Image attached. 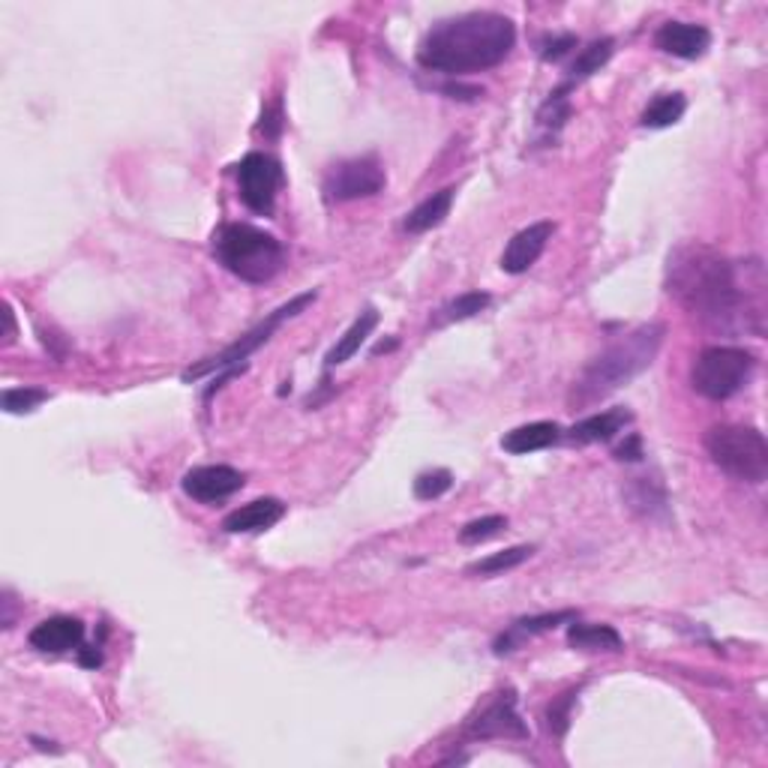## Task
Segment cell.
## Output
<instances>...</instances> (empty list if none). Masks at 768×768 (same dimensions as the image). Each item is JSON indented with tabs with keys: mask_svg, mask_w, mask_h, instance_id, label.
<instances>
[{
	"mask_svg": "<svg viewBox=\"0 0 768 768\" xmlns=\"http://www.w3.org/2000/svg\"><path fill=\"white\" fill-rule=\"evenodd\" d=\"M666 286L675 301L711 330L754 337L766 330V280L759 261L742 265L711 246L687 244L670 256Z\"/></svg>",
	"mask_w": 768,
	"mask_h": 768,
	"instance_id": "6da1fadb",
	"label": "cell"
},
{
	"mask_svg": "<svg viewBox=\"0 0 768 768\" xmlns=\"http://www.w3.org/2000/svg\"><path fill=\"white\" fill-rule=\"evenodd\" d=\"M516 46V27L501 12H466L432 24L418 46V63L442 75H472L499 67Z\"/></svg>",
	"mask_w": 768,
	"mask_h": 768,
	"instance_id": "7a4b0ae2",
	"label": "cell"
},
{
	"mask_svg": "<svg viewBox=\"0 0 768 768\" xmlns=\"http://www.w3.org/2000/svg\"><path fill=\"white\" fill-rule=\"evenodd\" d=\"M664 337L666 327L661 322H649V325L630 330L628 337L616 339L613 346H606L573 382L568 403L573 408H592L604 403L606 396L621 391L625 384H630L652 366L658 351L664 346Z\"/></svg>",
	"mask_w": 768,
	"mask_h": 768,
	"instance_id": "3957f363",
	"label": "cell"
},
{
	"mask_svg": "<svg viewBox=\"0 0 768 768\" xmlns=\"http://www.w3.org/2000/svg\"><path fill=\"white\" fill-rule=\"evenodd\" d=\"M213 256L222 268L249 286L270 282L286 265V249L274 234L249 222H225L213 232Z\"/></svg>",
	"mask_w": 768,
	"mask_h": 768,
	"instance_id": "277c9868",
	"label": "cell"
},
{
	"mask_svg": "<svg viewBox=\"0 0 768 768\" xmlns=\"http://www.w3.org/2000/svg\"><path fill=\"white\" fill-rule=\"evenodd\" d=\"M706 451L711 463L730 478L747 484H763L768 478L766 435L754 427H738V423L711 427L706 432Z\"/></svg>",
	"mask_w": 768,
	"mask_h": 768,
	"instance_id": "5b68a950",
	"label": "cell"
},
{
	"mask_svg": "<svg viewBox=\"0 0 768 768\" xmlns=\"http://www.w3.org/2000/svg\"><path fill=\"white\" fill-rule=\"evenodd\" d=\"M754 354L745 349H735V346H711V349L699 351L697 363H694V387L697 394H702L706 399H730L735 396L754 375Z\"/></svg>",
	"mask_w": 768,
	"mask_h": 768,
	"instance_id": "8992f818",
	"label": "cell"
},
{
	"mask_svg": "<svg viewBox=\"0 0 768 768\" xmlns=\"http://www.w3.org/2000/svg\"><path fill=\"white\" fill-rule=\"evenodd\" d=\"M315 291H306V294H298V298H291L289 303H282L280 310H274V313L261 322V325H256L249 334H244V337L237 339V342H232L229 349L220 351L217 358H210V361L198 363V366H193V370H187L184 373V382H193V379H201V375L208 373H220V370H237V366H246V358L253 354L256 349H261L265 342H268L270 337H274V330L286 322V318H294L298 313H303L310 303H315Z\"/></svg>",
	"mask_w": 768,
	"mask_h": 768,
	"instance_id": "52a82bcc",
	"label": "cell"
},
{
	"mask_svg": "<svg viewBox=\"0 0 768 768\" xmlns=\"http://www.w3.org/2000/svg\"><path fill=\"white\" fill-rule=\"evenodd\" d=\"M286 175H282L280 160H274L270 153H246L237 163V193L246 208L256 213H274L277 196Z\"/></svg>",
	"mask_w": 768,
	"mask_h": 768,
	"instance_id": "ba28073f",
	"label": "cell"
},
{
	"mask_svg": "<svg viewBox=\"0 0 768 768\" xmlns=\"http://www.w3.org/2000/svg\"><path fill=\"white\" fill-rule=\"evenodd\" d=\"M384 168L375 156H354V160H342V163L330 165L325 175V198L327 201H358V198H370L375 193H382L384 187Z\"/></svg>",
	"mask_w": 768,
	"mask_h": 768,
	"instance_id": "9c48e42d",
	"label": "cell"
},
{
	"mask_svg": "<svg viewBox=\"0 0 768 768\" xmlns=\"http://www.w3.org/2000/svg\"><path fill=\"white\" fill-rule=\"evenodd\" d=\"M466 735L475 742H492V738H504V742H525L528 738V726L516 711V694L511 687L501 690L496 697L484 702L478 714H472L466 723Z\"/></svg>",
	"mask_w": 768,
	"mask_h": 768,
	"instance_id": "30bf717a",
	"label": "cell"
},
{
	"mask_svg": "<svg viewBox=\"0 0 768 768\" xmlns=\"http://www.w3.org/2000/svg\"><path fill=\"white\" fill-rule=\"evenodd\" d=\"M181 487L189 499L201 501V504H217V501L232 499L234 492L244 489V475L232 466H196L184 475Z\"/></svg>",
	"mask_w": 768,
	"mask_h": 768,
	"instance_id": "8fae6325",
	"label": "cell"
},
{
	"mask_svg": "<svg viewBox=\"0 0 768 768\" xmlns=\"http://www.w3.org/2000/svg\"><path fill=\"white\" fill-rule=\"evenodd\" d=\"M556 234V222H532L528 229L516 232L511 237V244L504 246V256H501V270L504 274H525V270L535 265L540 253L547 249V244Z\"/></svg>",
	"mask_w": 768,
	"mask_h": 768,
	"instance_id": "7c38bea8",
	"label": "cell"
},
{
	"mask_svg": "<svg viewBox=\"0 0 768 768\" xmlns=\"http://www.w3.org/2000/svg\"><path fill=\"white\" fill-rule=\"evenodd\" d=\"M654 46L682 60L702 58L711 46L709 27L690 22H666L661 24V31L654 34Z\"/></svg>",
	"mask_w": 768,
	"mask_h": 768,
	"instance_id": "4fadbf2b",
	"label": "cell"
},
{
	"mask_svg": "<svg viewBox=\"0 0 768 768\" xmlns=\"http://www.w3.org/2000/svg\"><path fill=\"white\" fill-rule=\"evenodd\" d=\"M82 640H84V625L79 621V618H72V616L46 618V621H39V625L31 630V637H27L31 649H36V652H51V654L72 652V649H79V645H82Z\"/></svg>",
	"mask_w": 768,
	"mask_h": 768,
	"instance_id": "5bb4252c",
	"label": "cell"
},
{
	"mask_svg": "<svg viewBox=\"0 0 768 768\" xmlns=\"http://www.w3.org/2000/svg\"><path fill=\"white\" fill-rule=\"evenodd\" d=\"M286 516V504L280 499H256L232 511L222 520V528L229 535H253V532H268Z\"/></svg>",
	"mask_w": 768,
	"mask_h": 768,
	"instance_id": "9a60e30c",
	"label": "cell"
},
{
	"mask_svg": "<svg viewBox=\"0 0 768 768\" xmlns=\"http://www.w3.org/2000/svg\"><path fill=\"white\" fill-rule=\"evenodd\" d=\"M559 439V423H552V420H535V423H525V427H516V430L508 432V435L501 439V447L513 456H525L537 454V451H547V447H552Z\"/></svg>",
	"mask_w": 768,
	"mask_h": 768,
	"instance_id": "2e32d148",
	"label": "cell"
},
{
	"mask_svg": "<svg viewBox=\"0 0 768 768\" xmlns=\"http://www.w3.org/2000/svg\"><path fill=\"white\" fill-rule=\"evenodd\" d=\"M630 423V411L625 408H613V411H597L582 418L580 423L571 427V442L577 444H594V442H613L618 432H625Z\"/></svg>",
	"mask_w": 768,
	"mask_h": 768,
	"instance_id": "e0dca14e",
	"label": "cell"
},
{
	"mask_svg": "<svg viewBox=\"0 0 768 768\" xmlns=\"http://www.w3.org/2000/svg\"><path fill=\"white\" fill-rule=\"evenodd\" d=\"M454 187H444L439 189V193H432L430 198H423L418 208L408 210L403 229H406L408 234H423L430 232V229H435V225H442V222L447 220L451 208H454Z\"/></svg>",
	"mask_w": 768,
	"mask_h": 768,
	"instance_id": "ac0fdd59",
	"label": "cell"
},
{
	"mask_svg": "<svg viewBox=\"0 0 768 768\" xmlns=\"http://www.w3.org/2000/svg\"><path fill=\"white\" fill-rule=\"evenodd\" d=\"M375 325H379V313H375V310H363V313L354 318V325H351L349 330L337 339V346L327 351V361H325L327 370H334V366H339V363H346L349 358H354V354L361 351L363 342L370 339Z\"/></svg>",
	"mask_w": 768,
	"mask_h": 768,
	"instance_id": "d6986e66",
	"label": "cell"
},
{
	"mask_svg": "<svg viewBox=\"0 0 768 768\" xmlns=\"http://www.w3.org/2000/svg\"><path fill=\"white\" fill-rule=\"evenodd\" d=\"M568 642L580 652H621V637L609 625H577L568 630Z\"/></svg>",
	"mask_w": 768,
	"mask_h": 768,
	"instance_id": "ffe728a7",
	"label": "cell"
},
{
	"mask_svg": "<svg viewBox=\"0 0 768 768\" xmlns=\"http://www.w3.org/2000/svg\"><path fill=\"white\" fill-rule=\"evenodd\" d=\"M487 306H489L487 291H466V294H459V298H454L451 303H444L442 310L435 313V318H432V325L442 327V325H451V322H466V318H475V315L484 313Z\"/></svg>",
	"mask_w": 768,
	"mask_h": 768,
	"instance_id": "44dd1931",
	"label": "cell"
},
{
	"mask_svg": "<svg viewBox=\"0 0 768 768\" xmlns=\"http://www.w3.org/2000/svg\"><path fill=\"white\" fill-rule=\"evenodd\" d=\"M685 108H687V103L682 94H661L658 100H652V103H649V108H645V112H642L640 124L645 129L673 127V124H678V120H682Z\"/></svg>",
	"mask_w": 768,
	"mask_h": 768,
	"instance_id": "7402d4cb",
	"label": "cell"
},
{
	"mask_svg": "<svg viewBox=\"0 0 768 768\" xmlns=\"http://www.w3.org/2000/svg\"><path fill=\"white\" fill-rule=\"evenodd\" d=\"M613 48H616V43H613L609 36H604V39H594L592 46L582 48L580 58L573 60L568 84L582 82V79H589V75H594V72H601V67H606V60L613 58Z\"/></svg>",
	"mask_w": 768,
	"mask_h": 768,
	"instance_id": "603a6c76",
	"label": "cell"
},
{
	"mask_svg": "<svg viewBox=\"0 0 768 768\" xmlns=\"http://www.w3.org/2000/svg\"><path fill=\"white\" fill-rule=\"evenodd\" d=\"M532 552H535V547H528V544H520V547H511V549H501V552H496V556H487V559L475 561V565L468 568V573L492 577V573L513 571V568H520L525 559H532Z\"/></svg>",
	"mask_w": 768,
	"mask_h": 768,
	"instance_id": "cb8c5ba5",
	"label": "cell"
},
{
	"mask_svg": "<svg viewBox=\"0 0 768 768\" xmlns=\"http://www.w3.org/2000/svg\"><path fill=\"white\" fill-rule=\"evenodd\" d=\"M454 487V475L447 468H432V472H423L415 480V496L420 501H435L442 499L447 489Z\"/></svg>",
	"mask_w": 768,
	"mask_h": 768,
	"instance_id": "d4e9b609",
	"label": "cell"
},
{
	"mask_svg": "<svg viewBox=\"0 0 768 768\" xmlns=\"http://www.w3.org/2000/svg\"><path fill=\"white\" fill-rule=\"evenodd\" d=\"M0 399H3V408H7L10 415H27V411L43 406L48 399V394L46 391H39V387H10V391H3Z\"/></svg>",
	"mask_w": 768,
	"mask_h": 768,
	"instance_id": "484cf974",
	"label": "cell"
},
{
	"mask_svg": "<svg viewBox=\"0 0 768 768\" xmlns=\"http://www.w3.org/2000/svg\"><path fill=\"white\" fill-rule=\"evenodd\" d=\"M508 525V520L504 516H499V513H492V516H480V520H472L468 525H463V532H459V540L463 544H480V540H489V537H496Z\"/></svg>",
	"mask_w": 768,
	"mask_h": 768,
	"instance_id": "4316f807",
	"label": "cell"
},
{
	"mask_svg": "<svg viewBox=\"0 0 768 768\" xmlns=\"http://www.w3.org/2000/svg\"><path fill=\"white\" fill-rule=\"evenodd\" d=\"M573 699H577V690H571V694H565V697L559 699V702H552L547 711V723L549 730L556 735H565V730H568V723H571V706Z\"/></svg>",
	"mask_w": 768,
	"mask_h": 768,
	"instance_id": "83f0119b",
	"label": "cell"
},
{
	"mask_svg": "<svg viewBox=\"0 0 768 768\" xmlns=\"http://www.w3.org/2000/svg\"><path fill=\"white\" fill-rule=\"evenodd\" d=\"M577 46V36L573 34H561V36H547L544 43H540V60H559L565 58L571 48Z\"/></svg>",
	"mask_w": 768,
	"mask_h": 768,
	"instance_id": "f1b7e54d",
	"label": "cell"
},
{
	"mask_svg": "<svg viewBox=\"0 0 768 768\" xmlns=\"http://www.w3.org/2000/svg\"><path fill=\"white\" fill-rule=\"evenodd\" d=\"M616 456L618 459H628V463H637V459H642L640 435H630L628 442L621 444V447H616Z\"/></svg>",
	"mask_w": 768,
	"mask_h": 768,
	"instance_id": "f546056e",
	"label": "cell"
},
{
	"mask_svg": "<svg viewBox=\"0 0 768 768\" xmlns=\"http://www.w3.org/2000/svg\"><path fill=\"white\" fill-rule=\"evenodd\" d=\"M12 339H15V318H12V306H7V346H10Z\"/></svg>",
	"mask_w": 768,
	"mask_h": 768,
	"instance_id": "4dcf8cb0",
	"label": "cell"
},
{
	"mask_svg": "<svg viewBox=\"0 0 768 768\" xmlns=\"http://www.w3.org/2000/svg\"><path fill=\"white\" fill-rule=\"evenodd\" d=\"M3 606H7V616H3V628H12V594L3 592Z\"/></svg>",
	"mask_w": 768,
	"mask_h": 768,
	"instance_id": "1f68e13d",
	"label": "cell"
},
{
	"mask_svg": "<svg viewBox=\"0 0 768 768\" xmlns=\"http://www.w3.org/2000/svg\"><path fill=\"white\" fill-rule=\"evenodd\" d=\"M100 661H103V658H100V652H96V649H91V652H82L84 666H100Z\"/></svg>",
	"mask_w": 768,
	"mask_h": 768,
	"instance_id": "d6a6232c",
	"label": "cell"
}]
</instances>
